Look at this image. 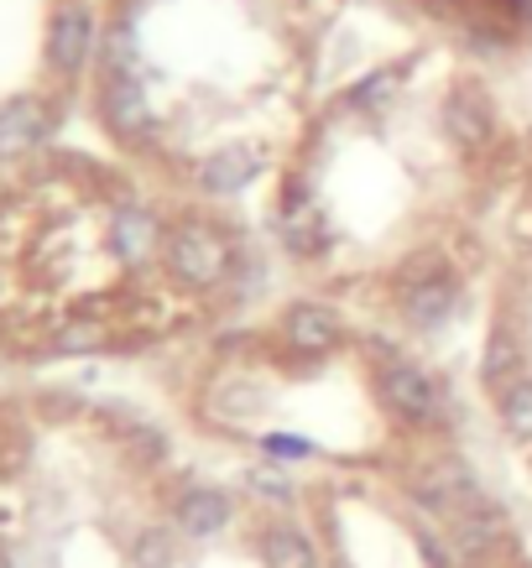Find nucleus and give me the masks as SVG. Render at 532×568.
<instances>
[{
  "label": "nucleus",
  "instance_id": "1",
  "mask_svg": "<svg viewBox=\"0 0 532 568\" xmlns=\"http://www.w3.org/2000/svg\"><path fill=\"white\" fill-rule=\"evenodd\" d=\"M344 0H100L84 121L131 168L199 199L257 183L224 121H298Z\"/></svg>",
  "mask_w": 532,
  "mask_h": 568
},
{
  "label": "nucleus",
  "instance_id": "2",
  "mask_svg": "<svg viewBox=\"0 0 532 568\" xmlns=\"http://www.w3.org/2000/svg\"><path fill=\"white\" fill-rule=\"evenodd\" d=\"M100 0H0V173L58 146L84 110Z\"/></svg>",
  "mask_w": 532,
  "mask_h": 568
},
{
  "label": "nucleus",
  "instance_id": "3",
  "mask_svg": "<svg viewBox=\"0 0 532 568\" xmlns=\"http://www.w3.org/2000/svg\"><path fill=\"white\" fill-rule=\"evenodd\" d=\"M241 266V251L230 241L214 214L204 209H178L168 235V276L183 287L189 297H214L230 287V276Z\"/></svg>",
  "mask_w": 532,
  "mask_h": 568
},
{
  "label": "nucleus",
  "instance_id": "4",
  "mask_svg": "<svg viewBox=\"0 0 532 568\" xmlns=\"http://www.w3.org/2000/svg\"><path fill=\"white\" fill-rule=\"evenodd\" d=\"M412 6L475 52L516 58L532 48V0H412Z\"/></svg>",
  "mask_w": 532,
  "mask_h": 568
},
{
  "label": "nucleus",
  "instance_id": "5",
  "mask_svg": "<svg viewBox=\"0 0 532 568\" xmlns=\"http://www.w3.org/2000/svg\"><path fill=\"white\" fill-rule=\"evenodd\" d=\"M371 381H377L381 413L392 417V423H402V428H412V433L444 428L449 396H444V386H439V376H429L423 365L402 361L392 349H377V376Z\"/></svg>",
  "mask_w": 532,
  "mask_h": 568
},
{
  "label": "nucleus",
  "instance_id": "6",
  "mask_svg": "<svg viewBox=\"0 0 532 568\" xmlns=\"http://www.w3.org/2000/svg\"><path fill=\"white\" fill-rule=\"evenodd\" d=\"M408 496L429 511V517H454L460 506H470L475 496H485V485L475 480V469L464 465V459H454V454H439V459H418V465L408 469Z\"/></svg>",
  "mask_w": 532,
  "mask_h": 568
},
{
  "label": "nucleus",
  "instance_id": "7",
  "mask_svg": "<svg viewBox=\"0 0 532 568\" xmlns=\"http://www.w3.org/2000/svg\"><path fill=\"white\" fill-rule=\"evenodd\" d=\"M506 532H512V521L501 511L491 496H475L470 506H460L454 517H444V542L454 552V564L464 568H485L506 548Z\"/></svg>",
  "mask_w": 532,
  "mask_h": 568
},
{
  "label": "nucleus",
  "instance_id": "8",
  "mask_svg": "<svg viewBox=\"0 0 532 568\" xmlns=\"http://www.w3.org/2000/svg\"><path fill=\"white\" fill-rule=\"evenodd\" d=\"M277 334H282L288 355H298V361H324V355H334V349L344 345V318H340V308L303 297V303L282 308Z\"/></svg>",
  "mask_w": 532,
  "mask_h": 568
},
{
  "label": "nucleus",
  "instance_id": "9",
  "mask_svg": "<svg viewBox=\"0 0 532 568\" xmlns=\"http://www.w3.org/2000/svg\"><path fill=\"white\" fill-rule=\"evenodd\" d=\"M172 521H178V532L193 537V542H209V537H220L230 521H235V500L224 496L220 485H189L183 496L172 500Z\"/></svg>",
  "mask_w": 532,
  "mask_h": 568
},
{
  "label": "nucleus",
  "instance_id": "10",
  "mask_svg": "<svg viewBox=\"0 0 532 568\" xmlns=\"http://www.w3.org/2000/svg\"><path fill=\"white\" fill-rule=\"evenodd\" d=\"M528 371V345H522V328L516 318H496L491 324V339H485V355H481V381L485 392L496 396L506 381H516Z\"/></svg>",
  "mask_w": 532,
  "mask_h": 568
},
{
  "label": "nucleus",
  "instance_id": "11",
  "mask_svg": "<svg viewBox=\"0 0 532 568\" xmlns=\"http://www.w3.org/2000/svg\"><path fill=\"white\" fill-rule=\"evenodd\" d=\"M257 552L267 568H319L313 537L303 527H292V521H267L257 537Z\"/></svg>",
  "mask_w": 532,
  "mask_h": 568
},
{
  "label": "nucleus",
  "instance_id": "12",
  "mask_svg": "<svg viewBox=\"0 0 532 568\" xmlns=\"http://www.w3.org/2000/svg\"><path fill=\"white\" fill-rule=\"evenodd\" d=\"M491 402H496L506 438H512V444H532V371H522L516 381H506Z\"/></svg>",
  "mask_w": 532,
  "mask_h": 568
},
{
  "label": "nucleus",
  "instance_id": "13",
  "mask_svg": "<svg viewBox=\"0 0 532 568\" xmlns=\"http://www.w3.org/2000/svg\"><path fill=\"white\" fill-rule=\"evenodd\" d=\"M245 490H251L261 506H292V500H298V485H292L288 465H272V459H261V465L245 469Z\"/></svg>",
  "mask_w": 532,
  "mask_h": 568
},
{
  "label": "nucleus",
  "instance_id": "14",
  "mask_svg": "<svg viewBox=\"0 0 532 568\" xmlns=\"http://www.w3.org/2000/svg\"><path fill=\"white\" fill-rule=\"evenodd\" d=\"M178 564V537L168 527H147L131 542V568H172Z\"/></svg>",
  "mask_w": 532,
  "mask_h": 568
},
{
  "label": "nucleus",
  "instance_id": "15",
  "mask_svg": "<svg viewBox=\"0 0 532 568\" xmlns=\"http://www.w3.org/2000/svg\"><path fill=\"white\" fill-rule=\"evenodd\" d=\"M261 444V454H267V459H272V465H309L313 454H319V444H313V438H303V433H261L257 438Z\"/></svg>",
  "mask_w": 532,
  "mask_h": 568
}]
</instances>
